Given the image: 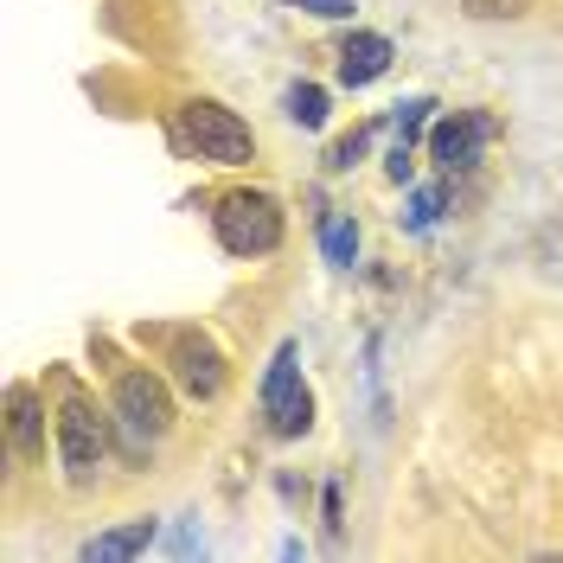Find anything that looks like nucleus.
Here are the masks:
<instances>
[{"label": "nucleus", "instance_id": "1", "mask_svg": "<svg viewBox=\"0 0 563 563\" xmlns=\"http://www.w3.org/2000/svg\"><path fill=\"white\" fill-rule=\"evenodd\" d=\"M211 231L231 256H269L282 244V206L269 192H224L211 211Z\"/></svg>", "mask_w": 563, "mask_h": 563}, {"label": "nucleus", "instance_id": "2", "mask_svg": "<svg viewBox=\"0 0 563 563\" xmlns=\"http://www.w3.org/2000/svg\"><path fill=\"white\" fill-rule=\"evenodd\" d=\"M179 122H186V141L199 147V161H218V167H244V161H256V135H250V122L244 115H231L224 103L192 97V103L179 109Z\"/></svg>", "mask_w": 563, "mask_h": 563}, {"label": "nucleus", "instance_id": "3", "mask_svg": "<svg viewBox=\"0 0 563 563\" xmlns=\"http://www.w3.org/2000/svg\"><path fill=\"white\" fill-rule=\"evenodd\" d=\"M109 455V417L97 404H84V397H70L65 410H58V461H65L70 481H90Z\"/></svg>", "mask_w": 563, "mask_h": 563}, {"label": "nucleus", "instance_id": "4", "mask_svg": "<svg viewBox=\"0 0 563 563\" xmlns=\"http://www.w3.org/2000/svg\"><path fill=\"white\" fill-rule=\"evenodd\" d=\"M263 417H269V435H282V442H295V435L314 422V397L301 385L295 346H282L276 365H269V378H263Z\"/></svg>", "mask_w": 563, "mask_h": 563}, {"label": "nucleus", "instance_id": "5", "mask_svg": "<svg viewBox=\"0 0 563 563\" xmlns=\"http://www.w3.org/2000/svg\"><path fill=\"white\" fill-rule=\"evenodd\" d=\"M115 417H122V429H129L135 442H161V435L174 429V397H167V385H161L154 372H122V385H115Z\"/></svg>", "mask_w": 563, "mask_h": 563}, {"label": "nucleus", "instance_id": "6", "mask_svg": "<svg viewBox=\"0 0 563 563\" xmlns=\"http://www.w3.org/2000/svg\"><path fill=\"white\" fill-rule=\"evenodd\" d=\"M487 135H493L487 115H481V109H461V115H449V122H435V129H429V154H435V167L461 174V167H474V161H481Z\"/></svg>", "mask_w": 563, "mask_h": 563}, {"label": "nucleus", "instance_id": "7", "mask_svg": "<svg viewBox=\"0 0 563 563\" xmlns=\"http://www.w3.org/2000/svg\"><path fill=\"white\" fill-rule=\"evenodd\" d=\"M174 378H179L186 397L211 404V397L224 390V352L211 346L206 333H179V340H174Z\"/></svg>", "mask_w": 563, "mask_h": 563}, {"label": "nucleus", "instance_id": "8", "mask_svg": "<svg viewBox=\"0 0 563 563\" xmlns=\"http://www.w3.org/2000/svg\"><path fill=\"white\" fill-rule=\"evenodd\" d=\"M7 449H13L20 461L45 455V417H38L33 385H13V390H7Z\"/></svg>", "mask_w": 563, "mask_h": 563}, {"label": "nucleus", "instance_id": "9", "mask_svg": "<svg viewBox=\"0 0 563 563\" xmlns=\"http://www.w3.org/2000/svg\"><path fill=\"white\" fill-rule=\"evenodd\" d=\"M390 70V38L385 33H352L340 45V84L346 90H365V84H378Z\"/></svg>", "mask_w": 563, "mask_h": 563}, {"label": "nucleus", "instance_id": "10", "mask_svg": "<svg viewBox=\"0 0 563 563\" xmlns=\"http://www.w3.org/2000/svg\"><path fill=\"white\" fill-rule=\"evenodd\" d=\"M147 538H154V526L141 519V526H129V531H109V538H90V544H84V558H90V563L135 558V551H147Z\"/></svg>", "mask_w": 563, "mask_h": 563}, {"label": "nucleus", "instance_id": "11", "mask_svg": "<svg viewBox=\"0 0 563 563\" xmlns=\"http://www.w3.org/2000/svg\"><path fill=\"white\" fill-rule=\"evenodd\" d=\"M288 115H295L301 129H320V122H327V90H320V84H295V90H288Z\"/></svg>", "mask_w": 563, "mask_h": 563}, {"label": "nucleus", "instance_id": "12", "mask_svg": "<svg viewBox=\"0 0 563 563\" xmlns=\"http://www.w3.org/2000/svg\"><path fill=\"white\" fill-rule=\"evenodd\" d=\"M352 250H358L352 224L346 218H327V256H333V263H352Z\"/></svg>", "mask_w": 563, "mask_h": 563}, {"label": "nucleus", "instance_id": "13", "mask_svg": "<svg viewBox=\"0 0 563 563\" xmlns=\"http://www.w3.org/2000/svg\"><path fill=\"white\" fill-rule=\"evenodd\" d=\"M365 147H372V129H358V135H346V141H340V147L327 154V167H333V174H346V167L358 161V154H365Z\"/></svg>", "mask_w": 563, "mask_h": 563}, {"label": "nucleus", "instance_id": "14", "mask_svg": "<svg viewBox=\"0 0 563 563\" xmlns=\"http://www.w3.org/2000/svg\"><path fill=\"white\" fill-rule=\"evenodd\" d=\"M526 7H531V0H467V13H474V20H519Z\"/></svg>", "mask_w": 563, "mask_h": 563}, {"label": "nucleus", "instance_id": "15", "mask_svg": "<svg viewBox=\"0 0 563 563\" xmlns=\"http://www.w3.org/2000/svg\"><path fill=\"white\" fill-rule=\"evenodd\" d=\"M442 218V186H422L417 192V211H410V224H435Z\"/></svg>", "mask_w": 563, "mask_h": 563}, {"label": "nucleus", "instance_id": "16", "mask_svg": "<svg viewBox=\"0 0 563 563\" xmlns=\"http://www.w3.org/2000/svg\"><path fill=\"white\" fill-rule=\"evenodd\" d=\"M314 13H352V0H314Z\"/></svg>", "mask_w": 563, "mask_h": 563}]
</instances>
